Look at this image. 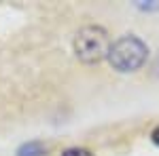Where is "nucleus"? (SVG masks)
Wrapping results in <instances>:
<instances>
[{"label": "nucleus", "mask_w": 159, "mask_h": 156, "mask_svg": "<svg viewBox=\"0 0 159 156\" xmlns=\"http://www.w3.org/2000/svg\"><path fill=\"white\" fill-rule=\"evenodd\" d=\"M136 6L138 9H144V11H155V9H159V0H151V2H136Z\"/></svg>", "instance_id": "nucleus-4"}, {"label": "nucleus", "mask_w": 159, "mask_h": 156, "mask_svg": "<svg viewBox=\"0 0 159 156\" xmlns=\"http://www.w3.org/2000/svg\"><path fill=\"white\" fill-rule=\"evenodd\" d=\"M108 51L110 38L102 25H85L79 30V34L74 38V53L83 63L87 65L100 63L102 59L108 57Z\"/></svg>", "instance_id": "nucleus-2"}, {"label": "nucleus", "mask_w": 159, "mask_h": 156, "mask_svg": "<svg viewBox=\"0 0 159 156\" xmlns=\"http://www.w3.org/2000/svg\"><path fill=\"white\" fill-rule=\"evenodd\" d=\"M151 139H153V141H155V144L159 145V127H157V129H155L153 133H151Z\"/></svg>", "instance_id": "nucleus-6"}, {"label": "nucleus", "mask_w": 159, "mask_h": 156, "mask_svg": "<svg viewBox=\"0 0 159 156\" xmlns=\"http://www.w3.org/2000/svg\"><path fill=\"white\" fill-rule=\"evenodd\" d=\"M61 156H91V154L87 150H83V148H68Z\"/></svg>", "instance_id": "nucleus-5"}, {"label": "nucleus", "mask_w": 159, "mask_h": 156, "mask_svg": "<svg viewBox=\"0 0 159 156\" xmlns=\"http://www.w3.org/2000/svg\"><path fill=\"white\" fill-rule=\"evenodd\" d=\"M47 148L40 144V141H28L17 150V156H45Z\"/></svg>", "instance_id": "nucleus-3"}, {"label": "nucleus", "mask_w": 159, "mask_h": 156, "mask_svg": "<svg viewBox=\"0 0 159 156\" xmlns=\"http://www.w3.org/2000/svg\"><path fill=\"white\" fill-rule=\"evenodd\" d=\"M148 55V47L140 40L138 36H121L110 44L108 51V61L112 70L121 74L136 72L144 65Z\"/></svg>", "instance_id": "nucleus-1"}]
</instances>
